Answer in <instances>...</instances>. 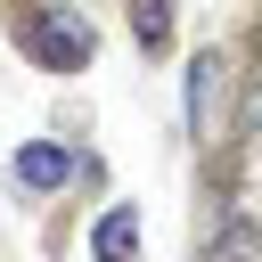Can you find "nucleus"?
Returning <instances> with one entry per match:
<instances>
[{
	"instance_id": "obj_6",
	"label": "nucleus",
	"mask_w": 262,
	"mask_h": 262,
	"mask_svg": "<svg viewBox=\"0 0 262 262\" xmlns=\"http://www.w3.org/2000/svg\"><path fill=\"white\" fill-rule=\"evenodd\" d=\"M205 106H213V57L188 66V131H205Z\"/></svg>"
},
{
	"instance_id": "obj_7",
	"label": "nucleus",
	"mask_w": 262,
	"mask_h": 262,
	"mask_svg": "<svg viewBox=\"0 0 262 262\" xmlns=\"http://www.w3.org/2000/svg\"><path fill=\"white\" fill-rule=\"evenodd\" d=\"M254 66H262V16H254Z\"/></svg>"
},
{
	"instance_id": "obj_2",
	"label": "nucleus",
	"mask_w": 262,
	"mask_h": 262,
	"mask_svg": "<svg viewBox=\"0 0 262 262\" xmlns=\"http://www.w3.org/2000/svg\"><path fill=\"white\" fill-rule=\"evenodd\" d=\"M205 262H262V221H254V213H229V205H221Z\"/></svg>"
},
{
	"instance_id": "obj_4",
	"label": "nucleus",
	"mask_w": 262,
	"mask_h": 262,
	"mask_svg": "<svg viewBox=\"0 0 262 262\" xmlns=\"http://www.w3.org/2000/svg\"><path fill=\"white\" fill-rule=\"evenodd\" d=\"M90 254H98V262H131V254H139V213H131V205H106L98 229H90Z\"/></svg>"
},
{
	"instance_id": "obj_1",
	"label": "nucleus",
	"mask_w": 262,
	"mask_h": 262,
	"mask_svg": "<svg viewBox=\"0 0 262 262\" xmlns=\"http://www.w3.org/2000/svg\"><path fill=\"white\" fill-rule=\"evenodd\" d=\"M16 41H25V57L33 66H49V74H74V66H90V25L66 8V0H33V8H16Z\"/></svg>"
},
{
	"instance_id": "obj_3",
	"label": "nucleus",
	"mask_w": 262,
	"mask_h": 262,
	"mask_svg": "<svg viewBox=\"0 0 262 262\" xmlns=\"http://www.w3.org/2000/svg\"><path fill=\"white\" fill-rule=\"evenodd\" d=\"M16 180H25V188H66V180H74V156H66L57 139H25V147H16Z\"/></svg>"
},
{
	"instance_id": "obj_5",
	"label": "nucleus",
	"mask_w": 262,
	"mask_h": 262,
	"mask_svg": "<svg viewBox=\"0 0 262 262\" xmlns=\"http://www.w3.org/2000/svg\"><path fill=\"white\" fill-rule=\"evenodd\" d=\"M131 33H139V49L156 57V49H172V0H131Z\"/></svg>"
}]
</instances>
